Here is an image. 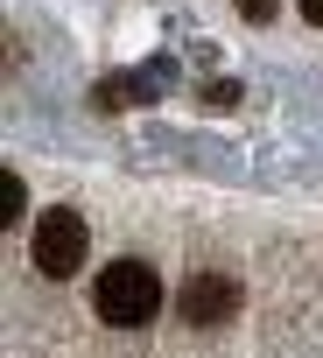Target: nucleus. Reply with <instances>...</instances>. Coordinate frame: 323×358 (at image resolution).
<instances>
[{
    "label": "nucleus",
    "mask_w": 323,
    "mask_h": 358,
    "mask_svg": "<svg viewBox=\"0 0 323 358\" xmlns=\"http://www.w3.org/2000/svg\"><path fill=\"white\" fill-rule=\"evenodd\" d=\"M92 302H99V316H106L113 330H141V323H155V309H162V281H155V267H141V260H113V267L99 274Z\"/></svg>",
    "instance_id": "obj_1"
},
{
    "label": "nucleus",
    "mask_w": 323,
    "mask_h": 358,
    "mask_svg": "<svg viewBox=\"0 0 323 358\" xmlns=\"http://www.w3.org/2000/svg\"><path fill=\"white\" fill-rule=\"evenodd\" d=\"M29 260H36V274H50V281H64L78 260H85V218L78 211H43L36 218V232H29Z\"/></svg>",
    "instance_id": "obj_2"
},
{
    "label": "nucleus",
    "mask_w": 323,
    "mask_h": 358,
    "mask_svg": "<svg viewBox=\"0 0 323 358\" xmlns=\"http://www.w3.org/2000/svg\"><path fill=\"white\" fill-rule=\"evenodd\" d=\"M232 309H239V281H232V274H190V281L176 288V316L197 323V330L232 323Z\"/></svg>",
    "instance_id": "obj_3"
},
{
    "label": "nucleus",
    "mask_w": 323,
    "mask_h": 358,
    "mask_svg": "<svg viewBox=\"0 0 323 358\" xmlns=\"http://www.w3.org/2000/svg\"><path fill=\"white\" fill-rule=\"evenodd\" d=\"M29 211V190H22V176H0V225H15Z\"/></svg>",
    "instance_id": "obj_4"
},
{
    "label": "nucleus",
    "mask_w": 323,
    "mask_h": 358,
    "mask_svg": "<svg viewBox=\"0 0 323 358\" xmlns=\"http://www.w3.org/2000/svg\"><path fill=\"white\" fill-rule=\"evenodd\" d=\"M239 8H246L253 22H267V15H274V0H239Z\"/></svg>",
    "instance_id": "obj_5"
},
{
    "label": "nucleus",
    "mask_w": 323,
    "mask_h": 358,
    "mask_svg": "<svg viewBox=\"0 0 323 358\" xmlns=\"http://www.w3.org/2000/svg\"><path fill=\"white\" fill-rule=\"evenodd\" d=\"M302 15H309V22H316V29H323V0H302Z\"/></svg>",
    "instance_id": "obj_6"
}]
</instances>
